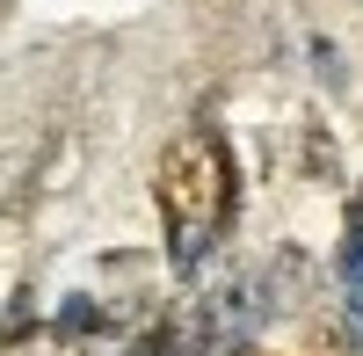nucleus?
<instances>
[{"label":"nucleus","instance_id":"nucleus-1","mask_svg":"<svg viewBox=\"0 0 363 356\" xmlns=\"http://www.w3.org/2000/svg\"><path fill=\"white\" fill-rule=\"evenodd\" d=\"M153 196H160V218L174 233V255L189 262L196 240L225 218V153L211 131H174L167 153H160V174H153Z\"/></svg>","mask_w":363,"mask_h":356},{"label":"nucleus","instance_id":"nucleus-2","mask_svg":"<svg viewBox=\"0 0 363 356\" xmlns=\"http://www.w3.org/2000/svg\"><path fill=\"white\" fill-rule=\"evenodd\" d=\"M8 356H80V342H73V335H58V328H37V335H15Z\"/></svg>","mask_w":363,"mask_h":356}]
</instances>
